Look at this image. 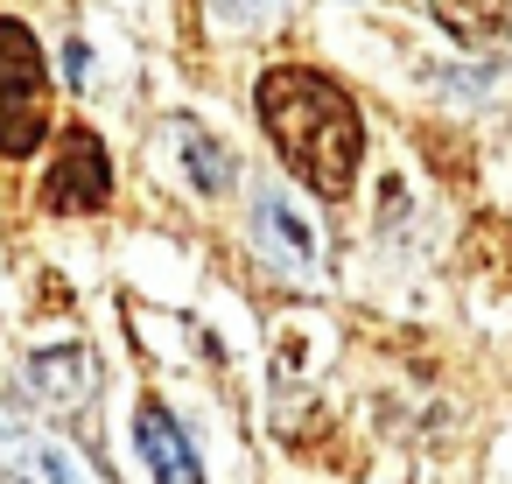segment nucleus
<instances>
[{
    "mask_svg": "<svg viewBox=\"0 0 512 484\" xmlns=\"http://www.w3.org/2000/svg\"><path fill=\"white\" fill-rule=\"evenodd\" d=\"M43 477H50V484H85V477H78V463H71L64 449H43Z\"/></svg>",
    "mask_w": 512,
    "mask_h": 484,
    "instance_id": "obj_10",
    "label": "nucleus"
},
{
    "mask_svg": "<svg viewBox=\"0 0 512 484\" xmlns=\"http://www.w3.org/2000/svg\"><path fill=\"white\" fill-rule=\"evenodd\" d=\"M169 134H176V155H183V169H190V190L225 197V190H232V176H239L232 148H225V141H211L197 120H169Z\"/></svg>",
    "mask_w": 512,
    "mask_h": 484,
    "instance_id": "obj_7",
    "label": "nucleus"
},
{
    "mask_svg": "<svg viewBox=\"0 0 512 484\" xmlns=\"http://www.w3.org/2000/svg\"><path fill=\"white\" fill-rule=\"evenodd\" d=\"M113 197V162H106V141L92 127H64L57 134V155L43 169V204L57 218H85V211H106Z\"/></svg>",
    "mask_w": 512,
    "mask_h": 484,
    "instance_id": "obj_3",
    "label": "nucleus"
},
{
    "mask_svg": "<svg viewBox=\"0 0 512 484\" xmlns=\"http://www.w3.org/2000/svg\"><path fill=\"white\" fill-rule=\"evenodd\" d=\"M428 8L463 50H498L512 29V0H428Z\"/></svg>",
    "mask_w": 512,
    "mask_h": 484,
    "instance_id": "obj_8",
    "label": "nucleus"
},
{
    "mask_svg": "<svg viewBox=\"0 0 512 484\" xmlns=\"http://www.w3.org/2000/svg\"><path fill=\"white\" fill-rule=\"evenodd\" d=\"M211 8H218L232 29H274L288 0H211Z\"/></svg>",
    "mask_w": 512,
    "mask_h": 484,
    "instance_id": "obj_9",
    "label": "nucleus"
},
{
    "mask_svg": "<svg viewBox=\"0 0 512 484\" xmlns=\"http://www.w3.org/2000/svg\"><path fill=\"white\" fill-rule=\"evenodd\" d=\"M50 141V64L29 22L0 15V155H36Z\"/></svg>",
    "mask_w": 512,
    "mask_h": 484,
    "instance_id": "obj_2",
    "label": "nucleus"
},
{
    "mask_svg": "<svg viewBox=\"0 0 512 484\" xmlns=\"http://www.w3.org/2000/svg\"><path fill=\"white\" fill-rule=\"evenodd\" d=\"M260 127L274 141V155L316 190V197H344L358 162H365V120L351 106V92L309 64H274L253 92Z\"/></svg>",
    "mask_w": 512,
    "mask_h": 484,
    "instance_id": "obj_1",
    "label": "nucleus"
},
{
    "mask_svg": "<svg viewBox=\"0 0 512 484\" xmlns=\"http://www.w3.org/2000/svg\"><path fill=\"white\" fill-rule=\"evenodd\" d=\"M64 71H71V85H85V71H92V50H85V43H64Z\"/></svg>",
    "mask_w": 512,
    "mask_h": 484,
    "instance_id": "obj_11",
    "label": "nucleus"
},
{
    "mask_svg": "<svg viewBox=\"0 0 512 484\" xmlns=\"http://www.w3.org/2000/svg\"><path fill=\"white\" fill-rule=\"evenodd\" d=\"M253 239H260V253L274 260V267H288V274H309L316 267V232L295 218V204L288 197H253Z\"/></svg>",
    "mask_w": 512,
    "mask_h": 484,
    "instance_id": "obj_6",
    "label": "nucleus"
},
{
    "mask_svg": "<svg viewBox=\"0 0 512 484\" xmlns=\"http://www.w3.org/2000/svg\"><path fill=\"white\" fill-rule=\"evenodd\" d=\"M134 442H141V463L155 470V484H204V463H197L183 421H176L162 400H141V414H134Z\"/></svg>",
    "mask_w": 512,
    "mask_h": 484,
    "instance_id": "obj_4",
    "label": "nucleus"
},
{
    "mask_svg": "<svg viewBox=\"0 0 512 484\" xmlns=\"http://www.w3.org/2000/svg\"><path fill=\"white\" fill-rule=\"evenodd\" d=\"M29 386H36V400H43V407L78 414V407L99 393V365H92V351L57 344V351H36V358H29Z\"/></svg>",
    "mask_w": 512,
    "mask_h": 484,
    "instance_id": "obj_5",
    "label": "nucleus"
}]
</instances>
